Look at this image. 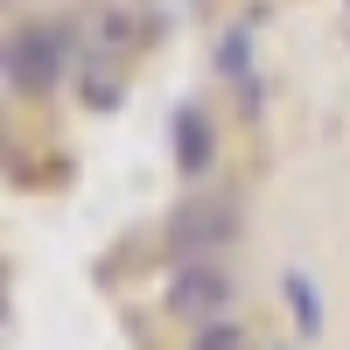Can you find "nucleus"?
<instances>
[{"label":"nucleus","instance_id":"f257e3e1","mask_svg":"<svg viewBox=\"0 0 350 350\" xmlns=\"http://www.w3.org/2000/svg\"><path fill=\"white\" fill-rule=\"evenodd\" d=\"M77 64V28L70 21H28L8 36V84L21 98H42L56 92V77Z\"/></svg>","mask_w":350,"mask_h":350},{"label":"nucleus","instance_id":"f03ea898","mask_svg":"<svg viewBox=\"0 0 350 350\" xmlns=\"http://www.w3.org/2000/svg\"><path fill=\"white\" fill-rule=\"evenodd\" d=\"M84 64V105L92 112H112L126 98V64H133V36H126V14H112V28L77 56Z\"/></svg>","mask_w":350,"mask_h":350},{"label":"nucleus","instance_id":"7ed1b4c3","mask_svg":"<svg viewBox=\"0 0 350 350\" xmlns=\"http://www.w3.org/2000/svg\"><path fill=\"white\" fill-rule=\"evenodd\" d=\"M231 224H239V203L231 196H189L168 217V259H203L211 245L231 239Z\"/></svg>","mask_w":350,"mask_h":350},{"label":"nucleus","instance_id":"20e7f679","mask_svg":"<svg viewBox=\"0 0 350 350\" xmlns=\"http://www.w3.org/2000/svg\"><path fill=\"white\" fill-rule=\"evenodd\" d=\"M168 308H175V315H196V323L224 315V308H231V273H224V267H211V259H175Z\"/></svg>","mask_w":350,"mask_h":350},{"label":"nucleus","instance_id":"39448f33","mask_svg":"<svg viewBox=\"0 0 350 350\" xmlns=\"http://www.w3.org/2000/svg\"><path fill=\"white\" fill-rule=\"evenodd\" d=\"M168 133H175V168L183 175H211V161H217V126H211V112L203 105H183L168 120Z\"/></svg>","mask_w":350,"mask_h":350},{"label":"nucleus","instance_id":"423d86ee","mask_svg":"<svg viewBox=\"0 0 350 350\" xmlns=\"http://www.w3.org/2000/svg\"><path fill=\"white\" fill-rule=\"evenodd\" d=\"M217 70H224L231 84H239L245 112H259V70H252V21L224 28V42H217Z\"/></svg>","mask_w":350,"mask_h":350},{"label":"nucleus","instance_id":"0eeeda50","mask_svg":"<svg viewBox=\"0 0 350 350\" xmlns=\"http://www.w3.org/2000/svg\"><path fill=\"white\" fill-rule=\"evenodd\" d=\"M280 295H287V308H295V329L301 336H323V301H315V280L308 273H287Z\"/></svg>","mask_w":350,"mask_h":350},{"label":"nucleus","instance_id":"6e6552de","mask_svg":"<svg viewBox=\"0 0 350 350\" xmlns=\"http://www.w3.org/2000/svg\"><path fill=\"white\" fill-rule=\"evenodd\" d=\"M196 350H245V343H239V329H224V323H211V329L196 336Z\"/></svg>","mask_w":350,"mask_h":350}]
</instances>
